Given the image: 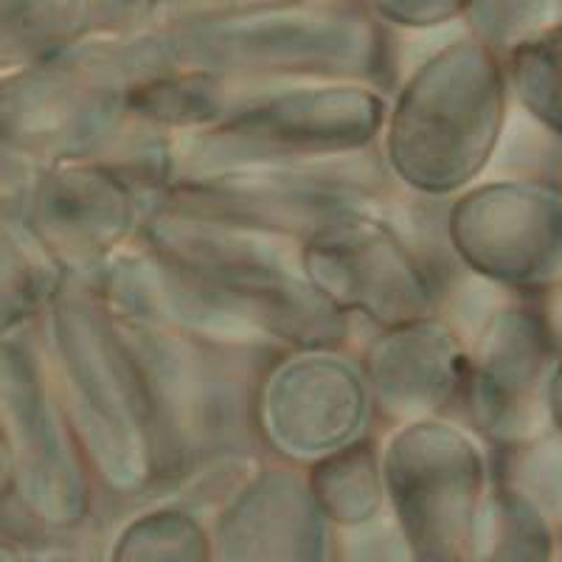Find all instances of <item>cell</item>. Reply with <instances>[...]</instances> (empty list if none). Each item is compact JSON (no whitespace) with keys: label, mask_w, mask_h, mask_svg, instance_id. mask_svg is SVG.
<instances>
[{"label":"cell","mask_w":562,"mask_h":562,"mask_svg":"<svg viewBox=\"0 0 562 562\" xmlns=\"http://www.w3.org/2000/svg\"><path fill=\"white\" fill-rule=\"evenodd\" d=\"M475 562H551L549 520L529 504L509 501L495 512Z\"/></svg>","instance_id":"obj_1"},{"label":"cell","mask_w":562,"mask_h":562,"mask_svg":"<svg viewBox=\"0 0 562 562\" xmlns=\"http://www.w3.org/2000/svg\"><path fill=\"white\" fill-rule=\"evenodd\" d=\"M518 74L520 82L562 119V29L526 45L518 54Z\"/></svg>","instance_id":"obj_2"},{"label":"cell","mask_w":562,"mask_h":562,"mask_svg":"<svg viewBox=\"0 0 562 562\" xmlns=\"http://www.w3.org/2000/svg\"><path fill=\"white\" fill-rule=\"evenodd\" d=\"M560 12L562 0H484L486 20L504 32L546 26V23H554Z\"/></svg>","instance_id":"obj_3"},{"label":"cell","mask_w":562,"mask_h":562,"mask_svg":"<svg viewBox=\"0 0 562 562\" xmlns=\"http://www.w3.org/2000/svg\"><path fill=\"white\" fill-rule=\"evenodd\" d=\"M200 546L186 543L180 551L169 549V540L164 535H153L149 543H130L124 546L119 562H203Z\"/></svg>","instance_id":"obj_4"},{"label":"cell","mask_w":562,"mask_h":562,"mask_svg":"<svg viewBox=\"0 0 562 562\" xmlns=\"http://www.w3.org/2000/svg\"><path fill=\"white\" fill-rule=\"evenodd\" d=\"M374 3L389 9L391 14H400V18L434 20V18H448V14H453L464 0H374Z\"/></svg>","instance_id":"obj_5"}]
</instances>
